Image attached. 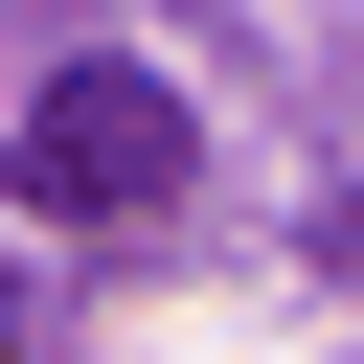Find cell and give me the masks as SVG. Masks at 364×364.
Here are the masks:
<instances>
[{
    "label": "cell",
    "mask_w": 364,
    "mask_h": 364,
    "mask_svg": "<svg viewBox=\"0 0 364 364\" xmlns=\"http://www.w3.org/2000/svg\"><path fill=\"white\" fill-rule=\"evenodd\" d=\"M182 159H205V136H182V91H159L114 23H46V46L0 68V182H23L46 228H159Z\"/></svg>",
    "instance_id": "1"
},
{
    "label": "cell",
    "mask_w": 364,
    "mask_h": 364,
    "mask_svg": "<svg viewBox=\"0 0 364 364\" xmlns=\"http://www.w3.org/2000/svg\"><path fill=\"white\" fill-rule=\"evenodd\" d=\"M0 341H23V296H0Z\"/></svg>",
    "instance_id": "2"
}]
</instances>
